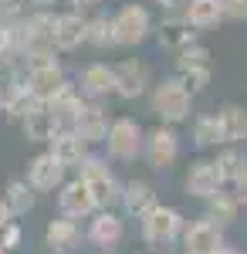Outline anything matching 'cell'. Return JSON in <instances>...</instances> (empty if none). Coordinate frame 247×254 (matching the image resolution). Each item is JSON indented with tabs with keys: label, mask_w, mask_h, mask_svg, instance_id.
Returning <instances> with one entry per match:
<instances>
[{
	"label": "cell",
	"mask_w": 247,
	"mask_h": 254,
	"mask_svg": "<svg viewBox=\"0 0 247 254\" xmlns=\"http://www.w3.org/2000/svg\"><path fill=\"white\" fill-rule=\"evenodd\" d=\"M17 244H20V227H17V224H10V227L3 231V251H14Z\"/></svg>",
	"instance_id": "cell-32"
},
{
	"label": "cell",
	"mask_w": 247,
	"mask_h": 254,
	"mask_svg": "<svg viewBox=\"0 0 247 254\" xmlns=\"http://www.w3.org/2000/svg\"><path fill=\"white\" fill-rule=\"evenodd\" d=\"M68 3H75V7H88V3H95V0H68Z\"/></svg>",
	"instance_id": "cell-37"
},
{
	"label": "cell",
	"mask_w": 247,
	"mask_h": 254,
	"mask_svg": "<svg viewBox=\"0 0 247 254\" xmlns=\"http://www.w3.org/2000/svg\"><path fill=\"white\" fill-rule=\"evenodd\" d=\"M122 220L112 214V210H102V214H95V220H92V227H88V241L92 244H98V248H115L119 241H122Z\"/></svg>",
	"instance_id": "cell-16"
},
{
	"label": "cell",
	"mask_w": 247,
	"mask_h": 254,
	"mask_svg": "<svg viewBox=\"0 0 247 254\" xmlns=\"http://www.w3.org/2000/svg\"><path fill=\"white\" fill-rule=\"evenodd\" d=\"M58 207H61V214L68 217V220H75V217H88V214H95V210H98L95 196L88 193V187L81 183V176L61 187V193H58Z\"/></svg>",
	"instance_id": "cell-10"
},
{
	"label": "cell",
	"mask_w": 247,
	"mask_h": 254,
	"mask_svg": "<svg viewBox=\"0 0 247 254\" xmlns=\"http://www.w3.org/2000/svg\"><path fill=\"white\" fill-rule=\"evenodd\" d=\"M85 31H88V41L95 48H112V44H119L115 41V20L105 17V14H95L92 20H85Z\"/></svg>",
	"instance_id": "cell-24"
},
{
	"label": "cell",
	"mask_w": 247,
	"mask_h": 254,
	"mask_svg": "<svg viewBox=\"0 0 247 254\" xmlns=\"http://www.w3.org/2000/svg\"><path fill=\"white\" fill-rule=\"evenodd\" d=\"M109 153H112L115 159H122V163H129V159H135L139 153H142V146H146V139H142V129H139V122H132V119H115L112 126H109Z\"/></svg>",
	"instance_id": "cell-3"
},
{
	"label": "cell",
	"mask_w": 247,
	"mask_h": 254,
	"mask_svg": "<svg viewBox=\"0 0 247 254\" xmlns=\"http://www.w3.org/2000/svg\"><path fill=\"white\" fill-rule=\"evenodd\" d=\"M183 187H186V193L190 196H203V200H210V196L220 193V187H224V176H220V166H217V159L213 163H193L190 173H186V180H183Z\"/></svg>",
	"instance_id": "cell-9"
},
{
	"label": "cell",
	"mask_w": 247,
	"mask_h": 254,
	"mask_svg": "<svg viewBox=\"0 0 247 254\" xmlns=\"http://www.w3.org/2000/svg\"><path fill=\"white\" fill-rule=\"evenodd\" d=\"M44 241H48V248H51V251H68V248L78 241L75 220H68V217L51 220V224H48V231H44Z\"/></svg>",
	"instance_id": "cell-22"
},
{
	"label": "cell",
	"mask_w": 247,
	"mask_h": 254,
	"mask_svg": "<svg viewBox=\"0 0 247 254\" xmlns=\"http://www.w3.org/2000/svg\"><path fill=\"white\" fill-rule=\"evenodd\" d=\"M180 227H183V217L173 207H156L142 217V237L149 244H170L173 237L180 234Z\"/></svg>",
	"instance_id": "cell-8"
},
{
	"label": "cell",
	"mask_w": 247,
	"mask_h": 254,
	"mask_svg": "<svg viewBox=\"0 0 247 254\" xmlns=\"http://www.w3.org/2000/svg\"><path fill=\"white\" fill-rule=\"evenodd\" d=\"M10 44H14V31H10L7 24H0V58L10 55Z\"/></svg>",
	"instance_id": "cell-33"
},
{
	"label": "cell",
	"mask_w": 247,
	"mask_h": 254,
	"mask_svg": "<svg viewBox=\"0 0 247 254\" xmlns=\"http://www.w3.org/2000/svg\"><path fill=\"white\" fill-rule=\"evenodd\" d=\"M81 41H88L85 20L78 14H58L55 17V48L58 51H75Z\"/></svg>",
	"instance_id": "cell-13"
},
{
	"label": "cell",
	"mask_w": 247,
	"mask_h": 254,
	"mask_svg": "<svg viewBox=\"0 0 247 254\" xmlns=\"http://www.w3.org/2000/svg\"><path fill=\"white\" fill-rule=\"evenodd\" d=\"M190 92L180 85V78H166L163 85H156V92H152V112L163 119L166 126L173 122H183V119L190 116Z\"/></svg>",
	"instance_id": "cell-1"
},
{
	"label": "cell",
	"mask_w": 247,
	"mask_h": 254,
	"mask_svg": "<svg viewBox=\"0 0 247 254\" xmlns=\"http://www.w3.org/2000/svg\"><path fill=\"white\" fill-rule=\"evenodd\" d=\"M180 68H210V51L200 48V44H190L180 51V61H176V71Z\"/></svg>",
	"instance_id": "cell-30"
},
{
	"label": "cell",
	"mask_w": 247,
	"mask_h": 254,
	"mask_svg": "<svg viewBox=\"0 0 247 254\" xmlns=\"http://www.w3.org/2000/svg\"><path fill=\"white\" fill-rule=\"evenodd\" d=\"M10 207H7V200H0V231H7V227H10V224H14V220H10Z\"/></svg>",
	"instance_id": "cell-35"
},
{
	"label": "cell",
	"mask_w": 247,
	"mask_h": 254,
	"mask_svg": "<svg viewBox=\"0 0 247 254\" xmlns=\"http://www.w3.org/2000/svg\"><path fill=\"white\" fill-rule=\"evenodd\" d=\"M27 0H0V14L3 17H10V14H20V7H24Z\"/></svg>",
	"instance_id": "cell-34"
},
{
	"label": "cell",
	"mask_w": 247,
	"mask_h": 254,
	"mask_svg": "<svg viewBox=\"0 0 247 254\" xmlns=\"http://www.w3.org/2000/svg\"><path fill=\"white\" fill-rule=\"evenodd\" d=\"M176 78H180V85H183L190 95H196V92H203L210 85V68H180Z\"/></svg>",
	"instance_id": "cell-29"
},
{
	"label": "cell",
	"mask_w": 247,
	"mask_h": 254,
	"mask_svg": "<svg viewBox=\"0 0 247 254\" xmlns=\"http://www.w3.org/2000/svg\"><path fill=\"white\" fill-rule=\"evenodd\" d=\"M115 20V41L119 44H139V41L149 38L152 31V20H149V10L142 7V3H125V7H119L112 14Z\"/></svg>",
	"instance_id": "cell-2"
},
{
	"label": "cell",
	"mask_w": 247,
	"mask_h": 254,
	"mask_svg": "<svg viewBox=\"0 0 247 254\" xmlns=\"http://www.w3.org/2000/svg\"><path fill=\"white\" fill-rule=\"evenodd\" d=\"M156 3H163V7H176V3H183V0H156Z\"/></svg>",
	"instance_id": "cell-38"
},
{
	"label": "cell",
	"mask_w": 247,
	"mask_h": 254,
	"mask_svg": "<svg viewBox=\"0 0 247 254\" xmlns=\"http://www.w3.org/2000/svg\"><path fill=\"white\" fill-rule=\"evenodd\" d=\"M34 3H51V0H34Z\"/></svg>",
	"instance_id": "cell-39"
},
{
	"label": "cell",
	"mask_w": 247,
	"mask_h": 254,
	"mask_svg": "<svg viewBox=\"0 0 247 254\" xmlns=\"http://www.w3.org/2000/svg\"><path fill=\"white\" fill-rule=\"evenodd\" d=\"M7 207H10V214L14 217H24L31 207H34V187L31 183H20V180H14L10 187H7Z\"/></svg>",
	"instance_id": "cell-25"
},
{
	"label": "cell",
	"mask_w": 247,
	"mask_h": 254,
	"mask_svg": "<svg viewBox=\"0 0 247 254\" xmlns=\"http://www.w3.org/2000/svg\"><path fill=\"white\" fill-rule=\"evenodd\" d=\"M224 251V231L213 220H196L183 234V254H220Z\"/></svg>",
	"instance_id": "cell-7"
},
{
	"label": "cell",
	"mask_w": 247,
	"mask_h": 254,
	"mask_svg": "<svg viewBox=\"0 0 247 254\" xmlns=\"http://www.w3.org/2000/svg\"><path fill=\"white\" fill-rule=\"evenodd\" d=\"M109 119L105 112L98 109V105H81V112H78V122H75V132L85 142H105L109 139Z\"/></svg>",
	"instance_id": "cell-14"
},
{
	"label": "cell",
	"mask_w": 247,
	"mask_h": 254,
	"mask_svg": "<svg viewBox=\"0 0 247 254\" xmlns=\"http://www.w3.org/2000/svg\"><path fill=\"white\" fill-rule=\"evenodd\" d=\"M85 139L78 136L75 129L71 132H58L51 139V156L61 163V166H75V163H85Z\"/></svg>",
	"instance_id": "cell-18"
},
{
	"label": "cell",
	"mask_w": 247,
	"mask_h": 254,
	"mask_svg": "<svg viewBox=\"0 0 247 254\" xmlns=\"http://www.w3.org/2000/svg\"><path fill=\"white\" fill-rule=\"evenodd\" d=\"M156 38H159V44L163 48H176V51H183V48H190L193 44V27L190 20L183 17H170L159 24V31H156Z\"/></svg>",
	"instance_id": "cell-20"
},
{
	"label": "cell",
	"mask_w": 247,
	"mask_h": 254,
	"mask_svg": "<svg viewBox=\"0 0 247 254\" xmlns=\"http://www.w3.org/2000/svg\"><path fill=\"white\" fill-rule=\"evenodd\" d=\"M193 139H196V146H217V142H224L220 119H217V116L196 119V122H193Z\"/></svg>",
	"instance_id": "cell-26"
},
{
	"label": "cell",
	"mask_w": 247,
	"mask_h": 254,
	"mask_svg": "<svg viewBox=\"0 0 247 254\" xmlns=\"http://www.w3.org/2000/svg\"><path fill=\"white\" fill-rule=\"evenodd\" d=\"M81 183L88 187V193L95 196V203L102 210H109L115 200H119V183H115V176L109 173V166L105 163H98V159H85L81 163Z\"/></svg>",
	"instance_id": "cell-4"
},
{
	"label": "cell",
	"mask_w": 247,
	"mask_h": 254,
	"mask_svg": "<svg viewBox=\"0 0 247 254\" xmlns=\"http://www.w3.org/2000/svg\"><path fill=\"white\" fill-rule=\"evenodd\" d=\"M142 153H146L152 170H170L173 163H176V156H180V136L173 132L170 126H156L146 136Z\"/></svg>",
	"instance_id": "cell-6"
},
{
	"label": "cell",
	"mask_w": 247,
	"mask_h": 254,
	"mask_svg": "<svg viewBox=\"0 0 247 254\" xmlns=\"http://www.w3.org/2000/svg\"><path fill=\"white\" fill-rule=\"evenodd\" d=\"M217 166H220L224 183H234V187H237V180L247 173V159H244V153H237V149H230V153H224V156H217Z\"/></svg>",
	"instance_id": "cell-27"
},
{
	"label": "cell",
	"mask_w": 247,
	"mask_h": 254,
	"mask_svg": "<svg viewBox=\"0 0 247 254\" xmlns=\"http://www.w3.org/2000/svg\"><path fill=\"white\" fill-rule=\"evenodd\" d=\"M122 203H125V210L135 214L139 220L149 214V210L159 207V203H156V193H152V187L146 180H129V183L122 187Z\"/></svg>",
	"instance_id": "cell-15"
},
{
	"label": "cell",
	"mask_w": 247,
	"mask_h": 254,
	"mask_svg": "<svg viewBox=\"0 0 247 254\" xmlns=\"http://www.w3.org/2000/svg\"><path fill=\"white\" fill-rule=\"evenodd\" d=\"M224 17L247 20V0H224Z\"/></svg>",
	"instance_id": "cell-31"
},
{
	"label": "cell",
	"mask_w": 247,
	"mask_h": 254,
	"mask_svg": "<svg viewBox=\"0 0 247 254\" xmlns=\"http://www.w3.org/2000/svg\"><path fill=\"white\" fill-rule=\"evenodd\" d=\"M61 180H64V166H61L51 153H41V156L31 159V166H27V183H31L34 190H55Z\"/></svg>",
	"instance_id": "cell-12"
},
{
	"label": "cell",
	"mask_w": 247,
	"mask_h": 254,
	"mask_svg": "<svg viewBox=\"0 0 247 254\" xmlns=\"http://www.w3.org/2000/svg\"><path fill=\"white\" fill-rule=\"evenodd\" d=\"M237 196H227V193H217L210 196V217L207 220H217V224H230L234 217H237Z\"/></svg>",
	"instance_id": "cell-28"
},
{
	"label": "cell",
	"mask_w": 247,
	"mask_h": 254,
	"mask_svg": "<svg viewBox=\"0 0 247 254\" xmlns=\"http://www.w3.org/2000/svg\"><path fill=\"white\" fill-rule=\"evenodd\" d=\"M234 196H237L241 203H247V173L241 176V180H237V193H234Z\"/></svg>",
	"instance_id": "cell-36"
},
{
	"label": "cell",
	"mask_w": 247,
	"mask_h": 254,
	"mask_svg": "<svg viewBox=\"0 0 247 254\" xmlns=\"http://www.w3.org/2000/svg\"><path fill=\"white\" fill-rule=\"evenodd\" d=\"M81 92L88 98H102L109 95V92H115V68H109V64H88L85 71H81Z\"/></svg>",
	"instance_id": "cell-17"
},
{
	"label": "cell",
	"mask_w": 247,
	"mask_h": 254,
	"mask_svg": "<svg viewBox=\"0 0 247 254\" xmlns=\"http://www.w3.org/2000/svg\"><path fill=\"white\" fill-rule=\"evenodd\" d=\"M146 85H149V68L142 64V61H119L115 64V95L122 98H135L146 92Z\"/></svg>",
	"instance_id": "cell-11"
},
{
	"label": "cell",
	"mask_w": 247,
	"mask_h": 254,
	"mask_svg": "<svg viewBox=\"0 0 247 254\" xmlns=\"http://www.w3.org/2000/svg\"><path fill=\"white\" fill-rule=\"evenodd\" d=\"M64 88H68V85H64V75H61V68H58L51 58H41L27 68V92L38 95L41 102L58 98Z\"/></svg>",
	"instance_id": "cell-5"
},
{
	"label": "cell",
	"mask_w": 247,
	"mask_h": 254,
	"mask_svg": "<svg viewBox=\"0 0 247 254\" xmlns=\"http://www.w3.org/2000/svg\"><path fill=\"white\" fill-rule=\"evenodd\" d=\"M186 20L193 31H207L224 20V0H190L186 3Z\"/></svg>",
	"instance_id": "cell-19"
},
{
	"label": "cell",
	"mask_w": 247,
	"mask_h": 254,
	"mask_svg": "<svg viewBox=\"0 0 247 254\" xmlns=\"http://www.w3.org/2000/svg\"><path fill=\"white\" fill-rule=\"evenodd\" d=\"M217 119H220V129H224V142H241V139H247V109H241V105H224Z\"/></svg>",
	"instance_id": "cell-21"
},
{
	"label": "cell",
	"mask_w": 247,
	"mask_h": 254,
	"mask_svg": "<svg viewBox=\"0 0 247 254\" xmlns=\"http://www.w3.org/2000/svg\"><path fill=\"white\" fill-rule=\"evenodd\" d=\"M24 132H27V139H31V142H51V139L58 136L55 119H51V112H48V105H44V109H38L34 116L24 122Z\"/></svg>",
	"instance_id": "cell-23"
},
{
	"label": "cell",
	"mask_w": 247,
	"mask_h": 254,
	"mask_svg": "<svg viewBox=\"0 0 247 254\" xmlns=\"http://www.w3.org/2000/svg\"><path fill=\"white\" fill-rule=\"evenodd\" d=\"M220 254H234V251H227V248H224V251H220Z\"/></svg>",
	"instance_id": "cell-40"
}]
</instances>
